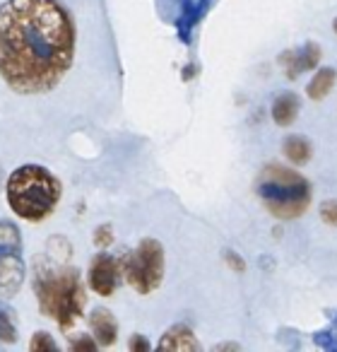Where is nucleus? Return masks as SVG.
<instances>
[{"label": "nucleus", "mask_w": 337, "mask_h": 352, "mask_svg": "<svg viewBox=\"0 0 337 352\" xmlns=\"http://www.w3.org/2000/svg\"><path fill=\"white\" fill-rule=\"evenodd\" d=\"M75 58V22L58 0L0 6V78L20 94L58 87Z\"/></svg>", "instance_id": "nucleus-1"}, {"label": "nucleus", "mask_w": 337, "mask_h": 352, "mask_svg": "<svg viewBox=\"0 0 337 352\" xmlns=\"http://www.w3.org/2000/svg\"><path fill=\"white\" fill-rule=\"evenodd\" d=\"M65 256H46L36 265L34 292L44 316L54 318L63 331L80 321L84 309V289L78 268L65 263Z\"/></svg>", "instance_id": "nucleus-2"}, {"label": "nucleus", "mask_w": 337, "mask_h": 352, "mask_svg": "<svg viewBox=\"0 0 337 352\" xmlns=\"http://www.w3.org/2000/svg\"><path fill=\"white\" fill-rule=\"evenodd\" d=\"M8 203L27 222H44L60 203V184L46 166L25 164L8 179Z\"/></svg>", "instance_id": "nucleus-3"}, {"label": "nucleus", "mask_w": 337, "mask_h": 352, "mask_svg": "<svg viewBox=\"0 0 337 352\" xmlns=\"http://www.w3.org/2000/svg\"><path fill=\"white\" fill-rule=\"evenodd\" d=\"M258 196L277 220H297L311 206V186L301 174L282 164H268L258 176Z\"/></svg>", "instance_id": "nucleus-4"}, {"label": "nucleus", "mask_w": 337, "mask_h": 352, "mask_svg": "<svg viewBox=\"0 0 337 352\" xmlns=\"http://www.w3.org/2000/svg\"><path fill=\"white\" fill-rule=\"evenodd\" d=\"M121 268L137 294H152L164 280V246L156 239H142L132 254L121 258Z\"/></svg>", "instance_id": "nucleus-5"}, {"label": "nucleus", "mask_w": 337, "mask_h": 352, "mask_svg": "<svg viewBox=\"0 0 337 352\" xmlns=\"http://www.w3.org/2000/svg\"><path fill=\"white\" fill-rule=\"evenodd\" d=\"M25 283L22 236L12 222L0 220V299H10Z\"/></svg>", "instance_id": "nucleus-6"}, {"label": "nucleus", "mask_w": 337, "mask_h": 352, "mask_svg": "<svg viewBox=\"0 0 337 352\" xmlns=\"http://www.w3.org/2000/svg\"><path fill=\"white\" fill-rule=\"evenodd\" d=\"M123 275L121 261H116L108 254H99L97 258L89 263V285L97 294L102 297H111L118 287V280Z\"/></svg>", "instance_id": "nucleus-7"}, {"label": "nucleus", "mask_w": 337, "mask_h": 352, "mask_svg": "<svg viewBox=\"0 0 337 352\" xmlns=\"http://www.w3.org/2000/svg\"><path fill=\"white\" fill-rule=\"evenodd\" d=\"M318 60H321V49H318V44H313V41H308L303 49L284 51V54L279 56V63H282V68L287 70L289 80L299 78L303 70H313L318 65Z\"/></svg>", "instance_id": "nucleus-8"}, {"label": "nucleus", "mask_w": 337, "mask_h": 352, "mask_svg": "<svg viewBox=\"0 0 337 352\" xmlns=\"http://www.w3.org/2000/svg\"><path fill=\"white\" fill-rule=\"evenodd\" d=\"M89 326H92V333L97 338V342L102 347H111L118 338V321L108 309L97 307L89 316Z\"/></svg>", "instance_id": "nucleus-9"}, {"label": "nucleus", "mask_w": 337, "mask_h": 352, "mask_svg": "<svg viewBox=\"0 0 337 352\" xmlns=\"http://www.w3.org/2000/svg\"><path fill=\"white\" fill-rule=\"evenodd\" d=\"M156 347L159 350H200V342L188 326H174L161 336Z\"/></svg>", "instance_id": "nucleus-10"}, {"label": "nucleus", "mask_w": 337, "mask_h": 352, "mask_svg": "<svg viewBox=\"0 0 337 352\" xmlns=\"http://www.w3.org/2000/svg\"><path fill=\"white\" fill-rule=\"evenodd\" d=\"M299 113V97L292 92H284L275 99L272 104V118L277 126H292Z\"/></svg>", "instance_id": "nucleus-11"}, {"label": "nucleus", "mask_w": 337, "mask_h": 352, "mask_svg": "<svg viewBox=\"0 0 337 352\" xmlns=\"http://www.w3.org/2000/svg\"><path fill=\"white\" fill-rule=\"evenodd\" d=\"M207 3L210 0H183L181 3V15H178V30L186 36V30L191 32L193 27L200 22V17L205 15Z\"/></svg>", "instance_id": "nucleus-12"}, {"label": "nucleus", "mask_w": 337, "mask_h": 352, "mask_svg": "<svg viewBox=\"0 0 337 352\" xmlns=\"http://www.w3.org/2000/svg\"><path fill=\"white\" fill-rule=\"evenodd\" d=\"M335 80H337V73L332 68L318 70V73L313 75L311 82H308L306 94L313 99V102H321L323 97H327V94L332 92V87H335Z\"/></svg>", "instance_id": "nucleus-13"}, {"label": "nucleus", "mask_w": 337, "mask_h": 352, "mask_svg": "<svg viewBox=\"0 0 337 352\" xmlns=\"http://www.w3.org/2000/svg\"><path fill=\"white\" fill-rule=\"evenodd\" d=\"M282 150H284V157H287L289 162H294V164H306V162L311 160V145H308V140L301 135L287 138Z\"/></svg>", "instance_id": "nucleus-14"}, {"label": "nucleus", "mask_w": 337, "mask_h": 352, "mask_svg": "<svg viewBox=\"0 0 337 352\" xmlns=\"http://www.w3.org/2000/svg\"><path fill=\"white\" fill-rule=\"evenodd\" d=\"M17 340V323L12 318V311L0 304V342H15Z\"/></svg>", "instance_id": "nucleus-15"}, {"label": "nucleus", "mask_w": 337, "mask_h": 352, "mask_svg": "<svg viewBox=\"0 0 337 352\" xmlns=\"http://www.w3.org/2000/svg\"><path fill=\"white\" fill-rule=\"evenodd\" d=\"M30 350H32V352H44V350L58 352V342H56L54 338L49 336V333L39 331V333H34V338H32Z\"/></svg>", "instance_id": "nucleus-16"}, {"label": "nucleus", "mask_w": 337, "mask_h": 352, "mask_svg": "<svg viewBox=\"0 0 337 352\" xmlns=\"http://www.w3.org/2000/svg\"><path fill=\"white\" fill-rule=\"evenodd\" d=\"M321 220L330 227H337V201H325L321 206Z\"/></svg>", "instance_id": "nucleus-17"}, {"label": "nucleus", "mask_w": 337, "mask_h": 352, "mask_svg": "<svg viewBox=\"0 0 337 352\" xmlns=\"http://www.w3.org/2000/svg\"><path fill=\"white\" fill-rule=\"evenodd\" d=\"M111 239H113L111 225H102L97 230V236H94V244H97V246H108V244H111Z\"/></svg>", "instance_id": "nucleus-18"}, {"label": "nucleus", "mask_w": 337, "mask_h": 352, "mask_svg": "<svg viewBox=\"0 0 337 352\" xmlns=\"http://www.w3.org/2000/svg\"><path fill=\"white\" fill-rule=\"evenodd\" d=\"M224 261L229 263V268L234 270V273H244V270H246L244 258H241L239 254H234V251H226V254H224Z\"/></svg>", "instance_id": "nucleus-19"}, {"label": "nucleus", "mask_w": 337, "mask_h": 352, "mask_svg": "<svg viewBox=\"0 0 337 352\" xmlns=\"http://www.w3.org/2000/svg\"><path fill=\"white\" fill-rule=\"evenodd\" d=\"M97 345H99V342H94L92 338H80V340L70 342V350H89V352H94V350H97Z\"/></svg>", "instance_id": "nucleus-20"}, {"label": "nucleus", "mask_w": 337, "mask_h": 352, "mask_svg": "<svg viewBox=\"0 0 337 352\" xmlns=\"http://www.w3.org/2000/svg\"><path fill=\"white\" fill-rule=\"evenodd\" d=\"M128 347H130V350H137V352H145V350H150V342H147L142 336H132L130 342H128Z\"/></svg>", "instance_id": "nucleus-21"}, {"label": "nucleus", "mask_w": 337, "mask_h": 352, "mask_svg": "<svg viewBox=\"0 0 337 352\" xmlns=\"http://www.w3.org/2000/svg\"><path fill=\"white\" fill-rule=\"evenodd\" d=\"M332 27H335V32H337V20H335V22H332Z\"/></svg>", "instance_id": "nucleus-22"}, {"label": "nucleus", "mask_w": 337, "mask_h": 352, "mask_svg": "<svg viewBox=\"0 0 337 352\" xmlns=\"http://www.w3.org/2000/svg\"><path fill=\"white\" fill-rule=\"evenodd\" d=\"M0 174H3V171H0Z\"/></svg>", "instance_id": "nucleus-23"}]
</instances>
